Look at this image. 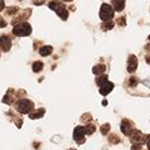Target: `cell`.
<instances>
[{"mask_svg":"<svg viewBox=\"0 0 150 150\" xmlns=\"http://www.w3.org/2000/svg\"><path fill=\"white\" fill-rule=\"evenodd\" d=\"M96 83H97V86H98V88H100V90H98L100 93L103 95V96H106L107 93H110L111 91L114 90V87H115L114 83L107 80V76H106V74L98 76L97 78H96Z\"/></svg>","mask_w":150,"mask_h":150,"instance_id":"1","label":"cell"},{"mask_svg":"<svg viewBox=\"0 0 150 150\" xmlns=\"http://www.w3.org/2000/svg\"><path fill=\"white\" fill-rule=\"evenodd\" d=\"M48 6H49V9L54 10L56 13L62 18V20H66V19H67V16H68V10H67V8H66L64 4L61 3L59 0H52V1H49V3H48Z\"/></svg>","mask_w":150,"mask_h":150,"instance_id":"2","label":"cell"},{"mask_svg":"<svg viewBox=\"0 0 150 150\" xmlns=\"http://www.w3.org/2000/svg\"><path fill=\"white\" fill-rule=\"evenodd\" d=\"M15 109L20 114H30L34 111V103L28 98H19V101L15 103Z\"/></svg>","mask_w":150,"mask_h":150,"instance_id":"3","label":"cell"},{"mask_svg":"<svg viewBox=\"0 0 150 150\" xmlns=\"http://www.w3.org/2000/svg\"><path fill=\"white\" fill-rule=\"evenodd\" d=\"M30 33H32V27L27 22L18 23L16 25H14V29H13V34L16 37H27V35H30Z\"/></svg>","mask_w":150,"mask_h":150,"instance_id":"4","label":"cell"},{"mask_svg":"<svg viewBox=\"0 0 150 150\" xmlns=\"http://www.w3.org/2000/svg\"><path fill=\"white\" fill-rule=\"evenodd\" d=\"M114 14H115V10L110 4H106L103 3L101 5V9H100V18H101L102 22H107V20H111L114 18Z\"/></svg>","mask_w":150,"mask_h":150,"instance_id":"5","label":"cell"},{"mask_svg":"<svg viewBox=\"0 0 150 150\" xmlns=\"http://www.w3.org/2000/svg\"><path fill=\"white\" fill-rule=\"evenodd\" d=\"M85 135H86V130L85 126H77L73 131V139L77 144H83L85 143Z\"/></svg>","mask_w":150,"mask_h":150,"instance_id":"6","label":"cell"},{"mask_svg":"<svg viewBox=\"0 0 150 150\" xmlns=\"http://www.w3.org/2000/svg\"><path fill=\"white\" fill-rule=\"evenodd\" d=\"M0 48L4 52H8L11 48V40L9 38V35H6V34L0 35Z\"/></svg>","mask_w":150,"mask_h":150,"instance_id":"7","label":"cell"},{"mask_svg":"<svg viewBox=\"0 0 150 150\" xmlns=\"http://www.w3.org/2000/svg\"><path fill=\"white\" fill-rule=\"evenodd\" d=\"M137 68V59H136V56L134 54H130L127 58V72L129 73H134Z\"/></svg>","mask_w":150,"mask_h":150,"instance_id":"8","label":"cell"},{"mask_svg":"<svg viewBox=\"0 0 150 150\" xmlns=\"http://www.w3.org/2000/svg\"><path fill=\"white\" fill-rule=\"evenodd\" d=\"M131 126H132V122L130 121V120L124 119L122 122H121V131H122V134L126 135V136H129V134L131 132V130H130Z\"/></svg>","mask_w":150,"mask_h":150,"instance_id":"9","label":"cell"},{"mask_svg":"<svg viewBox=\"0 0 150 150\" xmlns=\"http://www.w3.org/2000/svg\"><path fill=\"white\" fill-rule=\"evenodd\" d=\"M112 5H114V10L116 11H121L125 8V0H111Z\"/></svg>","mask_w":150,"mask_h":150,"instance_id":"10","label":"cell"},{"mask_svg":"<svg viewBox=\"0 0 150 150\" xmlns=\"http://www.w3.org/2000/svg\"><path fill=\"white\" fill-rule=\"evenodd\" d=\"M52 47L51 45H44V47H42L40 49H39V54L42 56V57H47V56H49L52 53Z\"/></svg>","mask_w":150,"mask_h":150,"instance_id":"11","label":"cell"},{"mask_svg":"<svg viewBox=\"0 0 150 150\" xmlns=\"http://www.w3.org/2000/svg\"><path fill=\"white\" fill-rule=\"evenodd\" d=\"M43 115H44V109H39L37 111H32L30 114H29V117H30L32 120H35V119L42 117Z\"/></svg>","mask_w":150,"mask_h":150,"instance_id":"12","label":"cell"},{"mask_svg":"<svg viewBox=\"0 0 150 150\" xmlns=\"http://www.w3.org/2000/svg\"><path fill=\"white\" fill-rule=\"evenodd\" d=\"M106 71V67L103 64H97V66H95L93 67V69H92V72L95 73V74H103V72Z\"/></svg>","mask_w":150,"mask_h":150,"instance_id":"13","label":"cell"},{"mask_svg":"<svg viewBox=\"0 0 150 150\" xmlns=\"http://www.w3.org/2000/svg\"><path fill=\"white\" fill-rule=\"evenodd\" d=\"M115 25V23L112 22V20H107V22H103L101 24V28H102V30H110V29H112Z\"/></svg>","mask_w":150,"mask_h":150,"instance_id":"14","label":"cell"},{"mask_svg":"<svg viewBox=\"0 0 150 150\" xmlns=\"http://www.w3.org/2000/svg\"><path fill=\"white\" fill-rule=\"evenodd\" d=\"M85 130H86V135H92L93 132L96 131V126L93 124H87L86 126H85Z\"/></svg>","mask_w":150,"mask_h":150,"instance_id":"15","label":"cell"},{"mask_svg":"<svg viewBox=\"0 0 150 150\" xmlns=\"http://www.w3.org/2000/svg\"><path fill=\"white\" fill-rule=\"evenodd\" d=\"M32 68H33V72H35V73H38V72H42V69H43V63L42 62H34L32 66Z\"/></svg>","mask_w":150,"mask_h":150,"instance_id":"16","label":"cell"},{"mask_svg":"<svg viewBox=\"0 0 150 150\" xmlns=\"http://www.w3.org/2000/svg\"><path fill=\"white\" fill-rule=\"evenodd\" d=\"M110 127H111V126H110V124H105V125H102L100 130H101V132H102L103 135H107V132H109Z\"/></svg>","mask_w":150,"mask_h":150,"instance_id":"17","label":"cell"},{"mask_svg":"<svg viewBox=\"0 0 150 150\" xmlns=\"http://www.w3.org/2000/svg\"><path fill=\"white\" fill-rule=\"evenodd\" d=\"M18 11H19V8L13 6V8H9V9L6 10V14L8 15H14L15 13H18Z\"/></svg>","mask_w":150,"mask_h":150,"instance_id":"18","label":"cell"},{"mask_svg":"<svg viewBox=\"0 0 150 150\" xmlns=\"http://www.w3.org/2000/svg\"><path fill=\"white\" fill-rule=\"evenodd\" d=\"M137 83H139V80H137L136 77H131L130 81H129V85H130V86H136Z\"/></svg>","mask_w":150,"mask_h":150,"instance_id":"19","label":"cell"},{"mask_svg":"<svg viewBox=\"0 0 150 150\" xmlns=\"http://www.w3.org/2000/svg\"><path fill=\"white\" fill-rule=\"evenodd\" d=\"M116 23H117L119 24V25H125V24H126V22H125V18H124V16H121V18H119L117 20H116Z\"/></svg>","mask_w":150,"mask_h":150,"instance_id":"20","label":"cell"},{"mask_svg":"<svg viewBox=\"0 0 150 150\" xmlns=\"http://www.w3.org/2000/svg\"><path fill=\"white\" fill-rule=\"evenodd\" d=\"M109 140H111V143H114V144L119 143V139H117V136H116V135H111V136L109 137Z\"/></svg>","mask_w":150,"mask_h":150,"instance_id":"21","label":"cell"},{"mask_svg":"<svg viewBox=\"0 0 150 150\" xmlns=\"http://www.w3.org/2000/svg\"><path fill=\"white\" fill-rule=\"evenodd\" d=\"M131 150H141V144H132V146H131Z\"/></svg>","mask_w":150,"mask_h":150,"instance_id":"22","label":"cell"},{"mask_svg":"<svg viewBox=\"0 0 150 150\" xmlns=\"http://www.w3.org/2000/svg\"><path fill=\"white\" fill-rule=\"evenodd\" d=\"M4 27H6V22L4 20L3 16L0 15V28H4Z\"/></svg>","mask_w":150,"mask_h":150,"instance_id":"23","label":"cell"},{"mask_svg":"<svg viewBox=\"0 0 150 150\" xmlns=\"http://www.w3.org/2000/svg\"><path fill=\"white\" fill-rule=\"evenodd\" d=\"M4 8H5V3H4V0H0V11L4 10Z\"/></svg>","mask_w":150,"mask_h":150,"instance_id":"24","label":"cell"},{"mask_svg":"<svg viewBox=\"0 0 150 150\" xmlns=\"http://www.w3.org/2000/svg\"><path fill=\"white\" fill-rule=\"evenodd\" d=\"M145 49H146V51L150 53V44H148V45H145Z\"/></svg>","mask_w":150,"mask_h":150,"instance_id":"25","label":"cell"},{"mask_svg":"<svg viewBox=\"0 0 150 150\" xmlns=\"http://www.w3.org/2000/svg\"><path fill=\"white\" fill-rule=\"evenodd\" d=\"M146 145H148V149H149V150H150V140H149V141H148V144H146Z\"/></svg>","mask_w":150,"mask_h":150,"instance_id":"26","label":"cell"},{"mask_svg":"<svg viewBox=\"0 0 150 150\" xmlns=\"http://www.w3.org/2000/svg\"><path fill=\"white\" fill-rule=\"evenodd\" d=\"M63 1H72V0H63Z\"/></svg>","mask_w":150,"mask_h":150,"instance_id":"27","label":"cell"},{"mask_svg":"<svg viewBox=\"0 0 150 150\" xmlns=\"http://www.w3.org/2000/svg\"><path fill=\"white\" fill-rule=\"evenodd\" d=\"M68 150H76V149H68Z\"/></svg>","mask_w":150,"mask_h":150,"instance_id":"28","label":"cell"},{"mask_svg":"<svg viewBox=\"0 0 150 150\" xmlns=\"http://www.w3.org/2000/svg\"><path fill=\"white\" fill-rule=\"evenodd\" d=\"M149 40H150V35H149Z\"/></svg>","mask_w":150,"mask_h":150,"instance_id":"29","label":"cell"}]
</instances>
